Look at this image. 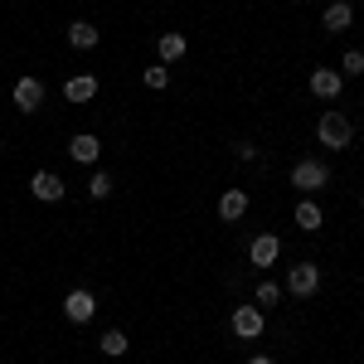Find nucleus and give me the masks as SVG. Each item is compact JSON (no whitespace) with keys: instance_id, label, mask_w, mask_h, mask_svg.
I'll return each mask as SVG.
<instances>
[{"instance_id":"1","label":"nucleus","mask_w":364,"mask_h":364,"mask_svg":"<svg viewBox=\"0 0 364 364\" xmlns=\"http://www.w3.org/2000/svg\"><path fill=\"white\" fill-rule=\"evenodd\" d=\"M316 141L331 146V151H350V141H355V122L331 107V112H321V122H316Z\"/></svg>"},{"instance_id":"2","label":"nucleus","mask_w":364,"mask_h":364,"mask_svg":"<svg viewBox=\"0 0 364 364\" xmlns=\"http://www.w3.org/2000/svg\"><path fill=\"white\" fill-rule=\"evenodd\" d=\"M291 185H296L301 195H321V190L331 185V166L306 156V161H296V166H291Z\"/></svg>"},{"instance_id":"3","label":"nucleus","mask_w":364,"mask_h":364,"mask_svg":"<svg viewBox=\"0 0 364 364\" xmlns=\"http://www.w3.org/2000/svg\"><path fill=\"white\" fill-rule=\"evenodd\" d=\"M282 291H291L296 301H311L316 291H321V267L316 262H291V272H287V287Z\"/></svg>"},{"instance_id":"4","label":"nucleus","mask_w":364,"mask_h":364,"mask_svg":"<svg viewBox=\"0 0 364 364\" xmlns=\"http://www.w3.org/2000/svg\"><path fill=\"white\" fill-rule=\"evenodd\" d=\"M228 326H233V336H238V340H257L267 321H262V306L243 301V306H233V321H228Z\"/></svg>"},{"instance_id":"5","label":"nucleus","mask_w":364,"mask_h":364,"mask_svg":"<svg viewBox=\"0 0 364 364\" xmlns=\"http://www.w3.org/2000/svg\"><path fill=\"white\" fill-rule=\"evenodd\" d=\"M29 195L39 199V204H58V199L68 195V185H63V175H54V170H34V180H29Z\"/></svg>"},{"instance_id":"6","label":"nucleus","mask_w":364,"mask_h":364,"mask_svg":"<svg viewBox=\"0 0 364 364\" xmlns=\"http://www.w3.org/2000/svg\"><path fill=\"white\" fill-rule=\"evenodd\" d=\"M63 316H68L73 326H87V321L97 316V296H92V291H83V287H73V291L63 296Z\"/></svg>"},{"instance_id":"7","label":"nucleus","mask_w":364,"mask_h":364,"mask_svg":"<svg viewBox=\"0 0 364 364\" xmlns=\"http://www.w3.org/2000/svg\"><path fill=\"white\" fill-rule=\"evenodd\" d=\"M340 87H345V73H340V68H311V97L336 102Z\"/></svg>"},{"instance_id":"8","label":"nucleus","mask_w":364,"mask_h":364,"mask_svg":"<svg viewBox=\"0 0 364 364\" xmlns=\"http://www.w3.org/2000/svg\"><path fill=\"white\" fill-rule=\"evenodd\" d=\"M277 257H282V238L277 233H257V238L248 243V262L252 267H272Z\"/></svg>"},{"instance_id":"9","label":"nucleus","mask_w":364,"mask_h":364,"mask_svg":"<svg viewBox=\"0 0 364 364\" xmlns=\"http://www.w3.org/2000/svg\"><path fill=\"white\" fill-rule=\"evenodd\" d=\"M10 97H15L20 112H39V107H44V83H39V78H20Z\"/></svg>"},{"instance_id":"10","label":"nucleus","mask_w":364,"mask_h":364,"mask_svg":"<svg viewBox=\"0 0 364 364\" xmlns=\"http://www.w3.org/2000/svg\"><path fill=\"white\" fill-rule=\"evenodd\" d=\"M321 25H326V34H345V29L355 25V5H350V0H336V5H326Z\"/></svg>"},{"instance_id":"11","label":"nucleus","mask_w":364,"mask_h":364,"mask_svg":"<svg viewBox=\"0 0 364 364\" xmlns=\"http://www.w3.org/2000/svg\"><path fill=\"white\" fill-rule=\"evenodd\" d=\"M68 156H73L78 166H97V156H102V141L92 136V132H78V136L68 141Z\"/></svg>"},{"instance_id":"12","label":"nucleus","mask_w":364,"mask_h":364,"mask_svg":"<svg viewBox=\"0 0 364 364\" xmlns=\"http://www.w3.org/2000/svg\"><path fill=\"white\" fill-rule=\"evenodd\" d=\"M243 214H248V190H238V185L224 190V195H219V219H224V224H238Z\"/></svg>"},{"instance_id":"13","label":"nucleus","mask_w":364,"mask_h":364,"mask_svg":"<svg viewBox=\"0 0 364 364\" xmlns=\"http://www.w3.org/2000/svg\"><path fill=\"white\" fill-rule=\"evenodd\" d=\"M63 97H68L73 107H78V102H92V97H97V78H92V73H73V78L63 83Z\"/></svg>"},{"instance_id":"14","label":"nucleus","mask_w":364,"mask_h":364,"mask_svg":"<svg viewBox=\"0 0 364 364\" xmlns=\"http://www.w3.org/2000/svg\"><path fill=\"white\" fill-rule=\"evenodd\" d=\"M185 34L180 29H166V34H156V54H161V63H175V58H185Z\"/></svg>"},{"instance_id":"15","label":"nucleus","mask_w":364,"mask_h":364,"mask_svg":"<svg viewBox=\"0 0 364 364\" xmlns=\"http://www.w3.org/2000/svg\"><path fill=\"white\" fill-rule=\"evenodd\" d=\"M326 224V209H321V204H316V199H301V204H296V228H306V233H316V228Z\"/></svg>"},{"instance_id":"16","label":"nucleus","mask_w":364,"mask_h":364,"mask_svg":"<svg viewBox=\"0 0 364 364\" xmlns=\"http://www.w3.org/2000/svg\"><path fill=\"white\" fill-rule=\"evenodd\" d=\"M97 39H102V34H97V25H87V20H73V25H68V44H73V49H97Z\"/></svg>"},{"instance_id":"17","label":"nucleus","mask_w":364,"mask_h":364,"mask_svg":"<svg viewBox=\"0 0 364 364\" xmlns=\"http://www.w3.org/2000/svg\"><path fill=\"white\" fill-rule=\"evenodd\" d=\"M277 301H282V287H277V282H272V277H267V282H257V291H252V306H262V311H267V306H277Z\"/></svg>"},{"instance_id":"18","label":"nucleus","mask_w":364,"mask_h":364,"mask_svg":"<svg viewBox=\"0 0 364 364\" xmlns=\"http://www.w3.org/2000/svg\"><path fill=\"white\" fill-rule=\"evenodd\" d=\"M127 345H132V340L122 336V331H107V336L97 340V350H102V355H112V360H122V355H127Z\"/></svg>"},{"instance_id":"19","label":"nucleus","mask_w":364,"mask_h":364,"mask_svg":"<svg viewBox=\"0 0 364 364\" xmlns=\"http://www.w3.org/2000/svg\"><path fill=\"white\" fill-rule=\"evenodd\" d=\"M141 83L151 87V92H161V87L170 83V68H166V63H151V68H146V73H141Z\"/></svg>"},{"instance_id":"20","label":"nucleus","mask_w":364,"mask_h":364,"mask_svg":"<svg viewBox=\"0 0 364 364\" xmlns=\"http://www.w3.org/2000/svg\"><path fill=\"white\" fill-rule=\"evenodd\" d=\"M87 195H92V199H107V195H112V175H107V170H92V180H87Z\"/></svg>"},{"instance_id":"21","label":"nucleus","mask_w":364,"mask_h":364,"mask_svg":"<svg viewBox=\"0 0 364 364\" xmlns=\"http://www.w3.org/2000/svg\"><path fill=\"white\" fill-rule=\"evenodd\" d=\"M340 73L360 78V73H364V49H345V58H340Z\"/></svg>"},{"instance_id":"22","label":"nucleus","mask_w":364,"mask_h":364,"mask_svg":"<svg viewBox=\"0 0 364 364\" xmlns=\"http://www.w3.org/2000/svg\"><path fill=\"white\" fill-rule=\"evenodd\" d=\"M233 156H238V161H257V146H252V141H238Z\"/></svg>"},{"instance_id":"23","label":"nucleus","mask_w":364,"mask_h":364,"mask_svg":"<svg viewBox=\"0 0 364 364\" xmlns=\"http://www.w3.org/2000/svg\"><path fill=\"white\" fill-rule=\"evenodd\" d=\"M248 364H272V355H252V360Z\"/></svg>"},{"instance_id":"24","label":"nucleus","mask_w":364,"mask_h":364,"mask_svg":"<svg viewBox=\"0 0 364 364\" xmlns=\"http://www.w3.org/2000/svg\"><path fill=\"white\" fill-rule=\"evenodd\" d=\"M0 156H5V141H0Z\"/></svg>"},{"instance_id":"25","label":"nucleus","mask_w":364,"mask_h":364,"mask_svg":"<svg viewBox=\"0 0 364 364\" xmlns=\"http://www.w3.org/2000/svg\"><path fill=\"white\" fill-rule=\"evenodd\" d=\"M360 209H364V195H360Z\"/></svg>"}]
</instances>
